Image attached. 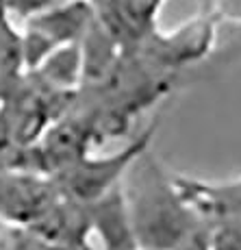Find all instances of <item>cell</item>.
I'll return each mask as SVG.
<instances>
[{
	"label": "cell",
	"instance_id": "1",
	"mask_svg": "<svg viewBox=\"0 0 241 250\" xmlns=\"http://www.w3.org/2000/svg\"><path fill=\"white\" fill-rule=\"evenodd\" d=\"M135 242L139 250H181L204 230V222L181 194L170 174L143 150L122 181Z\"/></svg>",
	"mask_w": 241,
	"mask_h": 250
},
{
	"label": "cell",
	"instance_id": "2",
	"mask_svg": "<svg viewBox=\"0 0 241 250\" xmlns=\"http://www.w3.org/2000/svg\"><path fill=\"white\" fill-rule=\"evenodd\" d=\"M55 183L26 170L0 172V218L20 224H40L57 205Z\"/></svg>",
	"mask_w": 241,
	"mask_h": 250
},
{
	"label": "cell",
	"instance_id": "3",
	"mask_svg": "<svg viewBox=\"0 0 241 250\" xmlns=\"http://www.w3.org/2000/svg\"><path fill=\"white\" fill-rule=\"evenodd\" d=\"M96 22L118 42L128 48L159 31V11L165 0H87Z\"/></svg>",
	"mask_w": 241,
	"mask_h": 250
},
{
	"label": "cell",
	"instance_id": "4",
	"mask_svg": "<svg viewBox=\"0 0 241 250\" xmlns=\"http://www.w3.org/2000/svg\"><path fill=\"white\" fill-rule=\"evenodd\" d=\"M178 189L202 222L241 220V174L224 181L176 176Z\"/></svg>",
	"mask_w": 241,
	"mask_h": 250
},
{
	"label": "cell",
	"instance_id": "5",
	"mask_svg": "<svg viewBox=\"0 0 241 250\" xmlns=\"http://www.w3.org/2000/svg\"><path fill=\"white\" fill-rule=\"evenodd\" d=\"M72 2H79V0H7V9L11 16L31 20V18L40 16V13L52 11V9L65 7V4Z\"/></svg>",
	"mask_w": 241,
	"mask_h": 250
}]
</instances>
